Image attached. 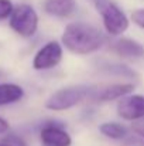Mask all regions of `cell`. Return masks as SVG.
I'll use <instances>...</instances> for the list:
<instances>
[{"instance_id":"5bb4252c","label":"cell","mask_w":144,"mask_h":146,"mask_svg":"<svg viewBox=\"0 0 144 146\" xmlns=\"http://www.w3.org/2000/svg\"><path fill=\"white\" fill-rule=\"evenodd\" d=\"M0 146H27L26 142L16 136V135H9V136H4L0 139Z\"/></svg>"},{"instance_id":"30bf717a","label":"cell","mask_w":144,"mask_h":146,"mask_svg":"<svg viewBox=\"0 0 144 146\" xmlns=\"http://www.w3.org/2000/svg\"><path fill=\"white\" fill-rule=\"evenodd\" d=\"M133 90H134V85L133 84H124V82H122V84H113V85L105 88L103 91H100V94L97 95V99L99 101H103V102L114 101V99L126 97Z\"/></svg>"},{"instance_id":"e0dca14e","label":"cell","mask_w":144,"mask_h":146,"mask_svg":"<svg viewBox=\"0 0 144 146\" xmlns=\"http://www.w3.org/2000/svg\"><path fill=\"white\" fill-rule=\"evenodd\" d=\"M7 131H9V122L0 116V133H4Z\"/></svg>"},{"instance_id":"2e32d148","label":"cell","mask_w":144,"mask_h":146,"mask_svg":"<svg viewBox=\"0 0 144 146\" xmlns=\"http://www.w3.org/2000/svg\"><path fill=\"white\" fill-rule=\"evenodd\" d=\"M132 128H133V131H134V132H136L139 136L144 138V118H143V119H140V121H136V122H133Z\"/></svg>"},{"instance_id":"9c48e42d","label":"cell","mask_w":144,"mask_h":146,"mask_svg":"<svg viewBox=\"0 0 144 146\" xmlns=\"http://www.w3.org/2000/svg\"><path fill=\"white\" fill-rule=\"evenodd\" d=\"M114 50L119 55L127 57V58H140L144 55L143 46L130 38H120L114 44Z\"/></svg>"},{"instance_id":"ba28073f","label":"cell","mask_w":144,"mask_h":146,"mask_svg":"<svg viewBox=\"0 0 144 146\" xmlns=\"http://www.w3.org/2000/svg\"><path fill=\"white\" fill-rule=\"evenodd\" d=\"M76 9L75 0H44V10L49 16L68 17Z\"/></svg>"},{"instance_id":"277c9868","label":"cell","mask_w":144,"mask_h":146,"mask_svg":"<svg viewBox=\"0 0 144 146\" xmlns=\"http://www.w3.org/2000/svg\"><path fill=\"white\" fill-rule=\"evenodd\" d=\"M38 16L30 4H18L10 16V27L23 37H31L37 31Z\"/></svg>"},{"instance_id":"8fae6325","label":"cell","mask_w":144,"mask_h":146,"mask_svg":"<svg viewBox=\"0 0 144 146\" xmlns=\"http://www.w3.org/2000/svg\"><path fill=\"white\" fill-rule=\"evenodd\" d=\"M24 95V91L20 85L16 84H0V106L20 101Z\"/></svg>"},{"instance_id":"3957f363","label":"cell","mask_w":144,"mask_h":146,"mask_svg":"<svg viewBox=\"0 0 144 146\" xmlns=\"http://www.w3.org/2000/svg\"><path fill=\"white\" fill-rule=\"evenodd\" d=\"M96 7L102 14V20L107 33H110L112 36H120L127 30L129 19L116 3L109 0H100L96 3Z\"/></svg>"},{"instance_id":"7c38bea8","label":"cell","mask_w":144,"mask_h":146,"mask_svg":"<svg viewBox=\"0 0 144 146\" xmlns=\"http://www.w3.org/2000/svg\"><path fill=\"white\" fill-rule=\"evenodd\" d=\"M99 131L102 135H105L106 138H110V139H116V141H120V139H124L127 136V129L126 126L117 123V122H105L99 126Z\"/></svg>"},{"instance_id":"5b68a950","label":"cell","mask_w":144,"mask_h":146,"mask_svg":"<svg viewBox=\"0 0 144 146\" xmlns=\"http://www.w3.org/2000/svg\"><path fill=\"white\" fill-rule=\"evenodd\" d=\"M62 58V47L58 41H49L43 46L33 60L36 70H48L55 67Z\"/></svg>"},{"instance_id":"52a82bcc","label":"cell","mask_w":144,"mask_h":146,"mask_svg":"<svg viewBox=\"0 0 144 146\" xmlns=\"http://www.w3.org/2000/svg\"><path fill=\"white\" fill-rule=\"evenodd\" d=\"M43 146H71V135L57 125H45L40 132Z\"/></svg>"},{"instance_id":"7a4b0ae2","label":"cell","mask_w":144,"mask_h":146,"mask_svg":"<svg viewBox=\"0 0 144 146\" xmlns=\"http://www.w3.org/2000/svg\"><path fill=\"white\" fill-rule=\"evenodd\" d=\"M93 92V87L89 85H72L55 91L45 102V108L49 111H65L78 104Z\"/></svg>"},{"instance_id":"ac0fdd59","label":"cell","mask_w":144,"mask_h":146,"mask_svg":"<svg viewBox=\"0 0 144 146\" xmlns=\"http://www.w3.org/2000/svg\"><path fill=\"white\" fill-rule=\"evenodd\" d=\"M97 1H100V0H95V3H97Z\"/></svg>"},{"instance_id":"4fadbf2b","label":"cell","mask_w":144,"mask_h":146,"mask_svg":"<svg viewBox=\"0 0 144 146\" xmlns=\"http://www.w3.org/2000/svg\"><path fill=\"white\" fill-rule=\"evenodd\" d=\"M14 10L11 0H0V20L9 19Z\"/></svg>"},{"instance_id":"9a60e30c","label":"cell","mask_w":144,"mask_h":146,"mask_svg":"<svg viewBox=\"0 0 144 146\" xmlns=\"http://www.w3.org/2000/svg\"><path fill=\"white\" fill-rule=\"evenodd\" d=\"M132 20H133L139 27L144 29V9H137V10H134L133 14H132Z\"/></svg>"},{"instance_id":"6da1fadb","label":"cell","mask_w":144,"mask_h":146,"mask_svg":"<svg viewBox=\"0 0 144 146\" xmlns=\"http://www.w3.org/2000/svg\"><path fill=\"white\" fill-rule=\"evenodd\" d=\"M105 37L99 29L88 23H71L62 33V44L74 54H91L100 48Z\"/></svg>"},{"instance_id":"8992f818","label":"cell","mask_w":144,"mask_h":146,"mask_svg":"<svg viewBox=\"0 0 144 146\" xmlns=\"http://www.w3.org/2000/svg\"><path fill=\"white\" fill-rule=\"evenodd\" d=\"M117 113L126 121H140L144 118V97L129 95L117 104Z\"/></svg>"}]
</instances>
